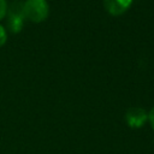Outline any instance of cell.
Listing matches in <instances>:
<instances>
[{"mask_svg": "<svg viewBox=\"0 0 154 154\" xmlns=\"http://www.w3.org/2000/svg\"><path fill=\"white\" fill-rule=\"evenodd\" d=\"M23 12L25 19L32 23H41L48 17L49 6L46 0H25L23 2Z\"/></svg>", "mask_w": 154, "mask_h": 154, "instance_id": "cell-1", "label": "cell"}, {"mask_svg": "<svg viewBox=\"0 0 154 154\" xmlns=\"http://www.w3.org/2000/svg\"><path fill=\"white\" fill-rule=\"evenodd\" d=\"M6 18H7V29L12 34L20 32L25 20L24 12H23V2L18 0L13 1L10 5V7H7Z\"/></svg>", "mask_w": 154, "mask_h": 154, "instance_id": "cell-2", "label": "cell"}, {"mask_svg": "<svg viewBox=\"0 0 154 154\" xmlns=\"http://www.w3.org/2000/svg\"><path fill=\"white\" fill-rule=\"evenodd\" d=\"M125 122L132 129L142 128L148 122V112L142 107H130L125 113Z\"/></svg>", "mask_w": 154, "mask_h": 154, "instance_id": "cell-3", "label": "cell"}, {"mask_svg": "<svg viewBox=\"0 0 154 154\" xmlns=\"http://www.w3.org/2000/svg\"><path fill=\"white\" fill-rule=\"evenodd\" d=\"M132 1L134 0H103V6L108 14L117 17L125 13L130 8Z\"/></svg>", "mask_w": 154, "mask_h": 154, "instance_id": "cell-4", "label": "cell"}, {"mask_svg": "<svg viewBox=\"0 0 154 154\" xmlns=\"http://www.w3.org/2000/svg\"><path fill=\"white\" fill-rule=\"evenodd\" d=\"M7 1L6 0H0V20L5 18L6 16V12H7Z\"/></svg>", "mask_w": 154, "mask_h": 154, "instance_id": "cell-5", "label": "cell"}, {"mask_svg": "<svg viewBox=\"0 0 154 154\" xmlns=\"http://www.w3.org/2000/svg\"><path fill=\"white\" fill-rule=\"evenodd\" d=\"M7 41V32H6V29L5 26H2L0 24V47H2Z\"/></svg>", "mask_w": 154, "mask_h": 154, "instance_id": "cell-6", "label": "cell"}, {"mask_svg": "<svg viewBox=\"0 0 154 154\" xmlns=\"http://www.w3.org/2000/svg\"><path fill=\"white\" fill-rule=\"evenodd\" d=\"M148 120H149V124H150V126H152V129L154 131V106L152 107V109L148 113Z\"/></svg>", "mask_w": 154, "mask_h": 154, "instance_id": "cell-7", "label": "cell"}]
</instances>
